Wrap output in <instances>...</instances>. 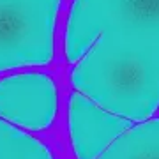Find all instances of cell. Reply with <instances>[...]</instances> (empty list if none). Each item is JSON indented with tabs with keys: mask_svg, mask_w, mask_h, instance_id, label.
Masks as SVG:
<instances>
[{
	"mask_svg": "<svg viewBox=\"0 0 159 159\" xmlns=\"http://www.w3.org/2000/svg\"><path fill=\"white\" fill-rule=\"evenodd\" d=\"M96 159H159V119L131 125Z\"/></svg>",
	"mask_w": 159,
	"mask_h": 159,
	"instance_id": "cell-5",
	"label": "cell"
},
{
	"mask_svg": "<svg viewBox=\"0 0 159 159\" xmlns=\"http://www.w3.org/2000/svg\"><path fill=\"white\" fill-rule=\"evenodd\" d=\"M57 113L55 81L43 73H21L0 80V117L27 129L50 127Z\"/></svg>",
	"mask_w": 159,
	"mask_h": 159,
	"instance_id": "cell-3",
	"label": "cell"
},
{
	"mask_svg": "<svg viewBox=\"0 0 159 159\" xmlns=\"http://www.w3.org/2000/svg\"><path fill=\"white\" fill-rule=\"evenodd\" d=\"M74 89L127 120L159 108V0H74L66 32Z\"/></svg>",
	"mask_w": 159,
	"mask_h": 159,
	"instance_id": "cell-1",
	"label": "cell"
},
{
	"mask_svg": "<svg viewBox=\"0 0 159 159\" xmlns=\"http://www.w3.org/2000/svg\"><path fill=\"white\" fill-rule=\"evenodd\" d=\"M60 0H0V71L53 58Z\"/></svg>",
	"mask_w": 159,
	"mask_h": 159,
	"instance_id": "cell-2",
	"label": "cell"
},
{
	"mask_svg": "<svg viewBox=\"0 0 159 159\" xmlns=\"http://www.w3.org/2000/svg\"><path fill=\"white\" fill-rule=\"evenodd\" d=\"M131 124V120L106 111L80 92L69 99V131L78 159H96Z\"/></svg>",
	"mask_w": 159,
	"mask_h": 159,
	"instance_id": "cell-4",
	"label": "cell"
},
{
	"mask_svg": "<svg viewBox=\"0 0 159 159\" xmlns=\"http://www.w3.org/2000/svg\"><path fill=\"white\" fill-rule=\"evenodd\" d=\"M0 159H53V156L44 143L0 120Z\"/></svg>",
	"mask_w": 159,
	"mask_h": 159,
	"instance_id": "cell-6",
	"label": "cell"
}]
</instances>
